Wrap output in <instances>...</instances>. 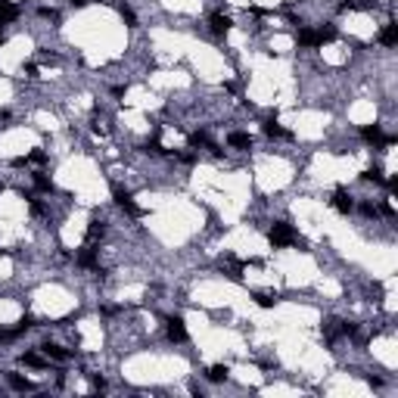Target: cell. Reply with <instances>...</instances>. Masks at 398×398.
I'll list each match as a JSON object with an SVG mask.
<instances>
[{"label":"cell","mask_w":398,"mask_h":398,"mask_svg":"<svg viewBox=\"0 0 398 398\" xmlns=\"http://www.w3.org/2000/svg\"><path fill=\"white\" fill-rule=\"evenodd\" d=\"M268 240H271L274 249H283V246H296V243H299V233H296L286 221H274V224L268 227Z\"/></svg>","instance_id":"6da1fadb"},{"label":"cell","mask_w":398,"mask_h":398,"mask_svg":"<svg viewBox=\"0 0 398 398\" xmlns=\"http://www.w3.org/2000/svg\"><path fill=\"white\" fill-rule=\"evenodd\" d=\"M333 37H336V31L333 28H302L299 31V44L302 47H321V44H330L333 41Z\"/></svg>","instance_id":"7a4b0ae2"},{"label":"cell","mask_w":398,"mask_h":398,"mask_svg":"<svg viewBox=\"0 0 398 398\" xmlns=\"http://www.w3.org/2000/svg\"><path fill=\"white\" fill-rule=\"evenodd\" d=\"M361 137H364L367 143H373V146H392V143H395V137H386L377 125H367V128L361 131Z\"/></svg>","instance_id":"3957f363"},{"label":"cell","mask_w":398,"mask_h":398,"mask_svg":"<svg viewBox=\"0 0 398 398\" xmlns=\"http://www.w3.org/2000/svg\"><path fill=\"white\" fill-rule=\"evenodd\" d=\"M112 196H115V203H118V206H122L125 212H131V215H140V209H137V203H134V196H131L128 190H122V187H115V193H112Z\"/></svg>","instance_id":"277c9868"},{"label":"cell","mask_w":398,"mask_h":398,"mask_svg":"<svg viewBox=\"0 0 398 398\" xmlns=\"http://www.w3.org/2000/svg\"><path fill=\"white\" fill-rule=\"evenodd\" d=\"M333 209H336L339 215H348V212L355 209V203H351V196H348V190H342V187H339V190L333 193Z\"/></svg>","instance_id":"5b68a950"},{"label":"cell","mask_w":398,"mask_h":398,"mask_svg":"<svg viewBox=\"0 0 398 398\" xmlns=\"http://www.w3.org/2000/svg\"><path fill=\"white\" fill-rule=\"evenodd\" d=\"M165 333H168V339H171V342H187V327H184V321H181V317H171V321H168V327H165Z\"/></svg>","instance_id":"8992f818"},{"label":"cell","mask_w":398,"mask_h":398,"mask_svg":"<svg viewBox=\"0 0 398 398\" xmlns=\"http://www.w3.org/2000/svg\"><path fill=\"white\" fill-rule=\"evenodd\" d=\"M190 146H206V149H212L215 156H221L218 143H212V137H209L206 131H193V134H190Z\"/></svg>","instance_id":"52a82bcc"},{"label":"cell","mask_w":398,"mask_h":398,"mask_svg":"<svg viewBox=\"0 0 398 398\" xmlns=\"http://www.w3.org/2000/svg\"><path fill=\"white\" fill-rule=\"evenodd\" d=\"M16 19H19V7L13 4V0H0V25L16 22Z\"/></svg>","instance_id":"ba28073f"},{"label":"cell","mask_w":398,"mask_h":398,"mask_svg":"<svg viewBox=\"0 0 398 398\" xmlns=\"http://www.w3.org/2000/svg\"><path fill=\"white\" fill-rule=\"evenodd\" d=\"M209 25H212V31H215V34H227L233 22H230V16H224V13H215V16L209 19Z\"/></svg>","instance_id":"9c48e42d"},{"label":"cell","mask_w":398,"mask_h":398,"mask_svg":"<svg viewBox=\"0 0 398 398\" xmlns=\"http://www.w3.org/2000/svg\"><path fill=\"white\" fill-rule=\"evenodd\" d=\"M41 351H44L47 358H53V361H69V351H65L62 345H53V342H44V345H41Z\"/></svg>","instance_id":"30bf717a"},{"label":"cell","mask_w":398,"mask_h":398,"mask_svg":"<svg viewBox=\"0 0 398 398\" xmlns=\"http://www.w3.org/2000/svg\"><path fill=\"white\" fill-rule=\"evenodd\" d=\"M227 143L236 146V149H249V146H252V137H249L246 131H233V134L227 137Z\"/></svg>","instance_id":"8fae6325"},{"label":"cell","mask_w":398,"mask_h":398,"mask_svg":"<svg viewBox=\"0 0 398 398\" xmlns=\"http://www.w3.org/2000/svg\"><path fill=\"white\" fill-rule=\"evenodd\" d=\"M380 44H386V47H395V44H398V25H386V28L380 31Z\"/></svg>","instance_id":"7c38bea8"},{"label":"cell","mask_w":398,"mask_h":398,"mask_svg":"<svg viewBox=\"0 0 398 398\" xmlns=\"http://www.w3.org/2000/svg\"><path fill=\"white\" fill-rule=\"evenodd\" d=\"M227 373H230V370H227V364H212L206 377H209L212 383H224V380H227Z\"/></svg>","instance_id":"4fadbf2b"},{"label":"cell","mask_w":398,"mask_h":398,"mask_svg":"<svg viewBox=\"0 0 398 398\" xmlns=\"http://www.w3.org/2000/svg\"><path fill=\"white\" fill-rule=\"evenodd\" d=\"M103 233H106V224L94 218V221L87 224V243H94V240H100V236H103Z\"/></svg>","instance_id":"5bb4252c"},{"label":"cell","mask_w":398,"mask_h":398,"mask_svg":"<svg viewBox=\"0 0 398 398\" xmlns=\"http://www.w3.org/2000/svg\"><path fill=\"white\" fill-rule=\"evenodd\" d=\"M78 264H81V268H97V252L91 246L81 249V252H78Z\"/></svg>","instance_id":"9a60e30c"},{"label":"cell","mask_w":398,"mask_h":398,"mask_svg":"<svg viewBox=\"0 0 398 398\" xmlns=\"http://www.w3.org/2000/svg\"><path fill=\"white\" fill-rule=\"evenodd\" d=\"M47 361H50V358H41V355H34V351L22 355V364H28V367H47Z\"/></svg>","instance_id":"2e32d148"},{"label":"cell","mask_w":398,"mask_h":398,"mask_svg":"<svg viewBox=\"0 0 398 398\" xmlns=\"http://www.w3.org/2000/svg\"><path fill=\"white\" fill-rule=\"evenodd\" d=\"M7 383H10L16 392H28V389H31V383H28L25 377H19V373H7Z\"/></svg>","instance_id":"e0dca14e"},{"label":"cell","mask_w":398,"mask_h":398,"mask_svg":"<svg viewBox=\"0 0 398 398\" xmlns=\"http://www.w3.org/2000/svg\"><path fill=\"white\" fill-rule=\"evenodd\" d=\"M264 134H268V137H286V140L293 137L290 131H283L280 125H277V122H274V118H271V122H264Z\"/></svg>","instance_id":"ac0fdd59"},{"label":"cell","mask_w":398,"mask_h":398,"mask_svg":"<svg viewBox=\"0 0 398 398\" xmlns=\"http://www.w3.org/2000/svg\"><path fill=\"white\" fill-rule=\"evenodd\" d=\"M34 187L41 190V193H53L56 187H53V181L47 178V174H34Z\"/></svg>","instance_id":"d6986e66"},{"label":"cell","mask_w":398,"mask_h":398,"mask_svg":"<svg viewBox=\"0 0 398 398\" xmlns=\"http://www.w3.org/2000/svg\"><path fill=\"white\" fill-rule=\"evenodd\" d=\"M252 299H255V305H261V308H274V296L271 293H252Z\"/></svg>","instance_id":"ffe728a7"},{"label":"cell","mask_w":398,"mask_h":398,"mask_svg":"<svg viewBox=\"0 0 398 398\" xmlns=\"http://www.w3.org/2000/svg\"><path fill=\"white\" fill-rule=\"evenodd\" d=\"M339 336H342V321H330V324H327V339L336 342Z\"/></svg>","instance_id":"44dd1931"},{"label":"cell","mask_w":398,"mask_h":398,"mask_svg":"<svg viewBox=\"0 0 398 398\" xmlns=\"http://www.w3.org/2000/svg\"><path fill=\"white\" fill-rule=\"evenodd\" d=\"M361 178H364V181H373V184H386V178H383L380 168H370V171H364Z\"/></svg>","instance_id":"7402d4cb"},{"label":"cell","mask_w":398,"mask_h":398,"mask_svg":"<svg viewBox=\"0 0 398 398\" xmlns=\"http://www.w3.org/2000/svg\"><path fill=\"white\" fill-rule=\"evenodd\" d=\"M118 16L125 19V25H134L137 22V16H134V10H128V7H118Z\"/></svg>","instance_id":"603a6c76"},{"label":"cell","mask_w":398,"mask_h":398,"mask_svg":"<svg viewBox=\"0 0 398 398\" xmlns=\"http://www.w3.org/2000/svg\"><path fill=\"white\" fill-rule=\"evenodd\" d=\"M28 162H34V165H44V162H47V152H44V149H34V152L28 156Z\"/></svg>","instance_id":"cb8c5ba5"},{"label":"cell","mask_w":398,"mask_h":398,"mask_svg":"<svg viewBox=\"0 0 398 398\" xmlns=\"http://www.w3.org/2000/svg\"><path fill=\"white\" fill-rule=\"evenodd\" d=\"M28 203H31V215H44V203H41V199L28 196Z\"/></svg>","instance_id":"d4e9b609"},{"label":"cell","mask_w":398,"mask_h":398,"mask_svg":"<svg viewBox=\"0 0 398 398\" xmlns=\"http://www.w3.org/2000/svg\"><path fill=\"white\" fill-rule=\"evenodd\" d=\"M361 212H364L367 218H377V215H380V209H377L373 203H364V206H361Z\"/></svg>","instance_id":"484cf974"},{"label":"cell","mask_w":398,"mask_h":398,"mask_svg":"<svg viewBox=\"0 0 398 398\" xmlns=\"http://www.w3.org/2000/svg\"><path fill=\"white\" fill-rule=\"evenodd\" d=\"M41 16H44V19H59L56 10H50V7H41Z\"/></svg>","instance_id":"4316f807"},{"label":"cell","mask_w":398,"mask_h":398,"mask_svg":"<svg viewBox=\"0 0 398 398\" xmlns=\"http://www.w3.org/2000/svg\"><path fill=\"white\" fill-rule=\"evenodd\" d=\"M25 75H28V78H37V65H34V62H25Z\"/></svg>","instance_id":"83f0119b"},{"label":"cell","mask_w":398,"mask_h":398,"mask_svg":"<svg viewBox=\"0 0 398 398\" xmlns=\"http://www.w3.org/2000/svg\"><path fill=\"white\" fill-rule=\"evenodd\" d=\"M91 383H94V389H100V392H103V389H106V380H103V377H94V380H91Z\"/></svg>","instance_id":"f1b7e54d"},{"label":"cell","mask_w":398,"mask_h":398,"mask_svg":"<svg viewBox=\"0 0 398 398\" xmlns=\"http://www.w3.org/2000/svg\"><path fill=\"white\" fill-rule=\"evenodd\" d=\"M72 4H78V7H81V4H87V0H72Z\"/></svg>","instance_id":"f546056e"},{"label":"cell","mask_w":398,"mask_h":398,"mask_svg":"<svg viewBox=\"0 0 398 398\" xmlns=\"http://www.w3.org/2000/svg\"><path fill=\"white\" fill-rule=\"evenodd\" d=\"M4 41H7V37H4V34H0V47H4Z\"/></svg>","instance_id":"4dcf8cb0"}]
</instances>
